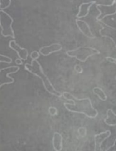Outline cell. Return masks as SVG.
Instances as JSON below:
<instances>
[{
	"mask_svg": "<svg viewBox=\"0 0 116 151\" xmlns=\"http://www.w3.org/2000/svg\"><path fill=\"white\" fill-rule=\"evenodd\" d=\"M95 3H96L95 1H91V2H83V3L81 4L79 8V12H78L76 15V18L82 19L84 18V17H87L90 13V8Z\"/></svg>",
	"mask_w": 116,
	"mask_h": 151,
	"instance_id": "8fae6325",
	"label": "cell"
},
{
	"mask_svg": "<svg viewBox=\"0 0 116 151\" xmlns=\"http://www.w3.org/2000/svg\"><path fill=\"white\" fill-rule=\"evenodd\" d=\"M53 147L55 151H62L63 149V137L62 134L55 132L53 136Z\"/></svg>",
	"mask_w": 116,
	"mask_h": 151,
	"instance_id": "7c38bea8",
	"label": "cell"
},
{
	"mask_svg": "<svg viewBox=\"0 0 116 151\" xmlns=\"http://www.w3.org/2000/svg\"><path fill=\"white\" fill-rule=\"evenodd\" d=\"M103 27L100 29L99 33L102 37L108 38L114 44L116 49V28L112 26L103 23Z\"/></svg>",
	"mask_w": 116,
	"mask_h": 151,
	"instance_id": "8992f818",
	"label": "cell"
},
{
	"mask_svg": "<svg viewBox=\"0 0 116 151\" xmlns=\"http://www.w3.org/2000/svg\"><path fill=\"white\" fill-rule=\"evenodd\" d=\"M40 54H41V53H39V51L34 50V51L31 52L30 56V58L32 59V60H37L38 58H39Z\"/></svg>",
	"mask_w": 116,
	"mask_h": 151,
	"instance_id": "ac0fdd59",
	"label": "cell"
},
{
	"mask_svg": "<svg viewBox=\"0 0 116 151\" xmlns=\"http://www.w3.org/2000/svg\"><path fill=\"white\" fill-rule=\"evenodd\" d=\"M104 123L109 126L116 125V114L112 109H108L107 110V117L104 119Z\"/></svg>",
	"mask_w": 116,
	"mask_h": 151,
	"instance_id": "4fadbf2b",
	"label": "cell"
},
{
	"mask_svg": "<svg viewBox=\"0 0 116 151\" xmlns=\"http://www.w3.org/2000/svg\"><path fill=\"white\" fill-rule=\"evenodd\" d=\"M106 59H107V60H108L109 62H112V63H113V64H115V65H116V59H115V58L107 57Z\"/></svg>",
	"mask_w": 116,
	"mask_h": 151,
	"instance_id": "44dd1931",
	"label": "cell"
},
{
	"mask_svg": "<svg viewBox=\"0 0 116 151\" xmlns=\"http://www.w3.org/2000/svg\"><path fill=\"white\" fill-rule=\"evenodd\" d=\"M24 68H25L26 70L41 79L43 85H44V89L47 91V92H48L51 95L59 97V98L62 97V93L59 92L54 88L52 82H50L49 78L47 77V76L44 73V70H43L41 64L39 61L32 60L30 64H24Z\"/></svg>",
	"mask_w": 116,
	"mask_h": 151,
	"instance_id": "7a4b0ae2",
	"label": "cell"
},
{
	"mask_svg": "<svg viewBox=\"0 0 116 151\" xmlns=\"http://www.w3.org/2000/svg\"><path fill=\"white\" fill-rule=\"evenodd\" d=\"M92 92L95 95H96L99 98V99H101V101H106L107 99V96L106 95L105 92L103 91V89H101V88H98V87H95L92 89Z\"/></svg>",
	"mask_w": 116,
	"mask_h": 151,
	"instance_id": "5bb4252c",
	"label": "cell"
},
{
	"mask_svg": "<svg viewBox=\"0 0 116 151\" xmlns=\"http://www.w3.org/2000/svg\"><path fill=\"white\" fill-rule=\"evenodd\" d=\"M115 79H116V75H115Z\"/></svg>",
	"mask_w": 116,
	"mask_h": 151,
	"instance_id": "603a6c76",
	"label": "cell"
},
{
	"mask_svg": "<svg viewBox=\"0 0 116 151\" xmlns=\"http://www.w3.org/2000/svg\"><path fill=\"white\" fill-rule=\"evenodd\" d=\"M105 151H116V138L114 141V143L112 146H110V147L107 148Z\"/></svg>",
	"mask_w": 116,
	"mask_h": 151,
	"instance_id": "ffe728a7",
	"label": "cell"
},
{
	"mask_svg": "<svg viewBox=\"0 0 116 151\" xmlns=\"http://www.w3.org/2000/svg\"><path fill=\"white\" fill-rule=\"evenodd\" d=\"M14 19L10 14L3 10H0V27L1 34L4 37H11L15 39V33L12 27Z\"/></svg>",
	"mask_w": 116,
	"mask_h": 151,
	"instance_id": "277c9868",
	"label": "cell"
},
{
	"mask_svg": "<svg viewBox=\"0 0 116 151\" xmlns=\"http://www.w3.org/2000/svg\"><path fill=\"white\" fill-rule=\"evenodd\" d=\"M62 97L65 99L72 101V103L64 104V106L68 111L82 113L90 119H95L98 116V110L92 106V101L90 98L79 99L68 92L62 93Z\"/></svg>",
	"mask_w": 116,
	"mask_h": 151,
	"instance_id": "6da1fadb",
	"label": "cell"
},
{
	"mask_svg": "<svg viewBox=\"0 0 116 151\" xmlns=\"http://www.w3.org/2000/svg\"><path fill=\"white\" fill-rule=\"evenodd\" d=\"M100 51L96 48L90 46H81L75 49L66 51V54L70 58H75L82 62H85L88 58L95 55L100 54Z\"/></svg>",
	"mask_w": 116,
	"mask_h": 151,
	"instance_id": "3957f363",
	"label": "cell"
},
{
	"mask_svg": "<svg viewBox=\"0 0 116 151\" xmlns=\"http://www.w3.org/2000/svg\"><path fill=\"white\" fill-rule=\"evenodd\" d=\"M9 47L16 52L18 55V57L21 60H27L28 58L29 53L27 49L21 47L19 44H17L15 40H11L9 42Z\"/></svg>",
	"mask_w": 116,
	"mask_h": 151,
	"instance_id": "ba28073f",
	"label": "cell"
},
{
	"mask_svg": "<svg viewBox=\"0 0 116 151\" xmlns=\"http://www.w3.org/2000/svg\"><path fill=\"white\" fill-rule=\"evenodd\" d=\"M75 23H76V25L78 28H79V30H80V32L84 36L89 38V39H91V40H93V39L96 38L95 35L92 33L90 27V25L87 22L84 21V20L81 19H75Z\"/></svg>",
	"mask_w": 116,
	"mask_h": 151,
	"instance_id": "52a82bcc",
	"label": "cell"
},
{
	"mask_svg": "<svg viewBox=\"0 0 116 151\" xmlns=\"http://www.w3.org/2000/svg\"><path fill=\"white\" fill-rule=\"evenodd\" d=\"M78 133H79L80 137L84 138L87 136V129L84 127H81L78 129Z\"/></svg>",
	"mask_w": 116,
	"mask_h": 151,
	"instance_id": "e0dca14e",
	"label": "cell"
},
{
	"mask_svg": "<svg viewBox=\"0 0 116 151\" xmlns=\"http://www.w3.org/2000/svg\"><path fill=\"white\" fill-rule=\"evenodd\" d=\"M15 62H16V64H17V65H22V61H21V59H19H19H17L15 61Z\"/></svg>",
	"mask_w": 116,
	"mask_h": 151,
	"instance_id": "7402d4cb",
	"label": "cell"
},
{
	"mask_svg": "<svg viewBox=\"0 0 116 151\" xmlns=\"http://www.w3.org/2000/svg\"><path fill=\"white\" fill-rule=\"evenodd\" d=\"M48 113L51 116H56L58 114V109L55 107H50L48 108Z\"/></svg>",
	"mask_w": 116,
	"mask_h": 151,
	"instance_id": "2e32d148",
	"label": "cell"
},
{
	"mask_svg": "<svg viewBox=\"0 0 116 151\" xmlns=\"http://www.w3.org/2000/svg\"><path fill=\"white\" fill-rule=\"evenodd\" d=\"M96 9L99 11L96 20L98 22L102 21L106 17L116 14V0H113L110 5L96 4Z\"/></svg>",
	"mask_w": 116,
	"mask_h": 151,
	"instance_id": "5b68a950",
	"label": "cell"
},
{
	"mask_svg": "<svg viewBox=\"0 0 116 151\" xmlns=\"http://www.w3.org/2000/svg\"><path fill=\"white\" fill-rule=\"evenodd\" d=\"M74 70L76 71L78 73H82L83 72V68L80 65H75V67H74Z\"/></svg>",
	"mask_w": 116,
	"mask_h": 151,
	"instance_id": "d6986e66",
	"label": "cell"
},
{
	"mask_svg": "<svg viewBox=\"0 0 116 151\" xmlns=\"http://www.w3.org/2000/svg\"><path fill=\"white\" fill-rule=\"evenodd\" d=\"M62 48H63V47H62V45L60 43H53V44H51L50 45L42 47L39 51V53L42 56H47L49 55L52 54V53H56V52L61 51Z\"/></svg>",
	"mask_w": 116,
	"mask_h": 151,
	"instance_id": "30bf717a",
	"label": "cell"
},
{
	"mask_svg": "<svg viewBox=\"0 0 116 151\" xmlns=\"http://www.w3.org/2000/svg\"><path fill=\"white\" fill-rule=\"evenodd\" d=\"M12 0H0V10H5L9 8Z\"/></svg>",
	"mask_w": 116,
	"mask_h": 151,
	"instance_id": "9a60e30c",
	"label": "cell"
},
{
	"mask_svg": "<svg viewBox=\"0 0 116 151\" xmlns=\"http://www.w3.org/2000/svg\"><path fill=\"white\" fill-rule=\"evenodd\" d=\"M111 136V131L110 130H106L101 133H98L94 136V141H95V147L94 151H101V145L103 142L108 139Z\"/></svg>",
	"mask_w": 116,
	"mask_h": 151,
	"instance_id": "9c48e42d",
	"label": "cell"
}]
</instances>
